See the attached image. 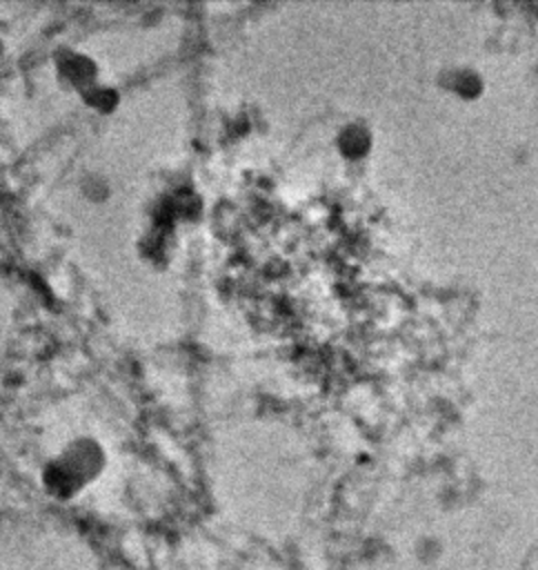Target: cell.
I'll return each instance as SVG.
<instances>
[{"instance_id":"6da1fadb","label":"cell","mask_w":538,"mask_h":570,"mask_svg":"<svg viewBox=\"0 0 538 570\" xmlns=\"http://www.w3.org/2000/svg\"><path fill=\"white\" fill-rule=\"evenodd\" d=\"M58 73L73 87L78 89H91V80L96 76V67L87 56H67L60 65H58Z\"/></svg>"}]
</instances>
